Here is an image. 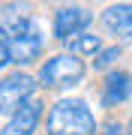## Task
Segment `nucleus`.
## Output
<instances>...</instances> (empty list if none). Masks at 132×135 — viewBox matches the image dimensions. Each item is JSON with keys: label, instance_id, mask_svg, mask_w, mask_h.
Returning a JSON list of instances; mask_svg holds the SVG:
<instances>
[{"label": "nucleus", "instance_id": "ddd939ff", "mask_svg": "<svg viewBox=\"0 0 132 135\" xmlns=\"http://www.w3.org/2000/svg\"><path fill=\"white\" fill-rule=\"evenodd\" d=\"M123 135H132V117H129V123L123 126Z\"/></svg>", "mask_w": 132, "mask_h": 135}, {"label": "nucleus", "instance_id": "f8f14e48", "mask_svg": "<svg viewBox=\"0 0 132 135\" xmlns=\"http://www.w3.org/2000/svg\"><path fill=\"white\" fill-rule=\"evenodd\" d=\"M96 135H123V126L120 123H105V126H99Z\"/></svg>", "mask_w": 132, "mask_h": 135}, {"label": "nucleus", "instance_id": "f03ea898", "mask_svg": "<svg viewBox=\"0 0 132 135\" xmlns=\"http://www.w3.org/2000/svg\"><path fill=\"white\" fill-rule=\"evenodd\" d=\"M84 75H87V63L81 57H75V54H54L48 57L39 66V72H36V84L39 87H48V90H72V87H78L84 81Z\"/></svg>", "mask_w": 132, "mask_h": 135}, {"label": "nucleus", "instance_id": "7ed1b4c3", "mask_svg": "<svg viewBox=\"0 0 132 135\" xmlns=\"http://www.w3.org/2000/svg\"><path fill=\"white\" fill-rule=\"evenodd\" d=\"M36 75L30 72H21V69H15V72H9L6 78H0V117H9L12 111H18L21 105H24L27 99L36 96Z\"/></svg>", "mask_w": 132, "mask_h": 135}, {"label": "nucleus", "instance_id": "9d476101", "mask_svg": "<svg viewBox=\"0 0 132 135\" xmlns=\"http://www.w3.org/2000/svg\"><path fill=\"white\" fill-rule=\"evenodd\" d=\"M120 54H123V51L117 48V45H108V48H102L96 57H93V69H96V72H111V69L117 66Z\"/></svg>", "mask_w": 132, "mask_h": 135}, {"label": "nucleus", "instance_id": "6e6552de", "mask_svg": "<svg viewBox=\"0 0 132 135\" xmlns=\"http://www.w3.org/2000/svg\"><path fill=\"white\" fill-rule=\"evenodd\" d=\"M102 27L105 33L117 36V39H132V3H111L102 12Z\"/></svg>", "mask_w": 132, "mask_h": 135}, {"label": "nucleus", "instance_id": "39448f33", "mask_svg": "<svg viewBox=\"0 0 132 135\" xmlns=\"http://www.w3.org/2000/svg\"><path fill=\"white\" fill-rule=\"evenodd\" d=\"M42 114H45L42 99H36V96L27 99L18 111H12V114L6 117V123L0 126V135H33L39 120H42Z\"/></svg>", "mask_w": 132, "mask_h": 135}, {"label": "nucleus", "instance_id": "20e7f679", "mask_svg": "<svg viewBox=\"0 0 132 135\" xmlns=\"http://www.w3.org/2000/svg\"><path fill=\"white\" fill-rule=\"evenodd\" d=\"M90 24H93V12L90 9H84V6H60L51 15V36L66 45L78 33L90 30Z\"/></svg>", "mask_w": 132, "mask_h": 135}, {"label": "nucleus", "instance_id": "9b49d317", "mask_svg": "<svg viewBox=\"0 0 132 135\" xmlns=\"http://www.w3.org/2000/svg\"><path fill=\"white\" fill-rule=\"evenodd\" d=\"M6 66H12V60H9V39L0 36V69H6Z\"/></svg>", "mask_w": 132, "mask_h": 135}, {"label": "nucleus", "instance_id": "423d86ee", "mask_svg": "<svg viewBox=\"0 0 132 135\" xmlns=\"http://www.w3.org/2000/svg\"><path fill=\"white\" fill-rule=\"evenodd\" d=\"M9 39V60L12 66H33L36 60L42 57V48H45V39H42V30H30V33H21V36H6Z\"/></svg>", "mask_w": 132, "mask_h": 135}, {"label": "nucleus", "instance_id": "f257e3e1", "mask_svg": "<svg viewBox=\"0 0 132 135\" xmlns=\"http://www.w3.org/2000/svg\"><path fill=\"white\" fill-rule=\"evenodd\" d=\"M99 123L84 99H57L45 117V135H96Z\"/></svg>", "mask_w": 132, "mask_h": 135}, {"label": "nucleus", "instance_id": "0eeeda50", "mask_svg": "<svg viewBox=\"0 0 132 135\" xmlns=\"http://www.w3.org/2000/svg\"><path fill=\"white\" fill-rule=\"evenodd\" d=\"M132 96V75L126 69H111L102 78V90H99V102L102 108H117Z\"/></svg>", "mask_w": 132, "mask_h": 135}, {"label": "nucleus", "instance_id": "1a4fd4ad", "mask_svg": "<svg viewBox=\"0 0 132 135\" xmlns=\"http://www.w3.org/2000/svg\"><path fill=\"white\" fill-rule=\"evenodd\" d=\"M66 48H69V54H75V57H96L105 45H102V36H96L93 30H84V33H78L72 42H66Z\"/></svg>", "mask_w": 132, "mask_h": 135}, {"label": "nucleus", "instance_id": "4468645a", "mask_svg": "<svg viewBox=\"0 0 132 135\" xmlns=\"http://www.w3.org/2000/svg\"><path fill=\"white\" fill-rule=\"evenodd\" d=\"M0 36H6V30H3V24H0Z\"/></svg>", "mask_w": 132, "mask_h": 135}]
</instances>
